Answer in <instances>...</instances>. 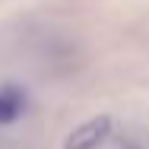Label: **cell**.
<instances>
[{"label":"cell","instance_id":"obj_1","mask_svg":"<svg viewBox=\"0 0 149 149\" xmlns=\"http://www.w3.org/2000/svg\"><path fill=\"white\" fill-rule=\"evenodd\" d=\"M108 136H111V118L98 114V118H89L79 127H73L67 143H63V149H98Z\"/></svg>","mask_w":149,"mask_h":149},{"label":"cell","instance_id":"obj_2","mask_svg":"<svg viewBox=\"0 0 149 149\" xmlns=\"http://www.w3.org/2000/svg\"><path fill=\"white\" fill-rule=\"evenodd\" d=\"M22 111H26V92L16 86L0 89V124H13Z\"/></svg>","mask_w":149,"mask_h":149}]
</instances>
